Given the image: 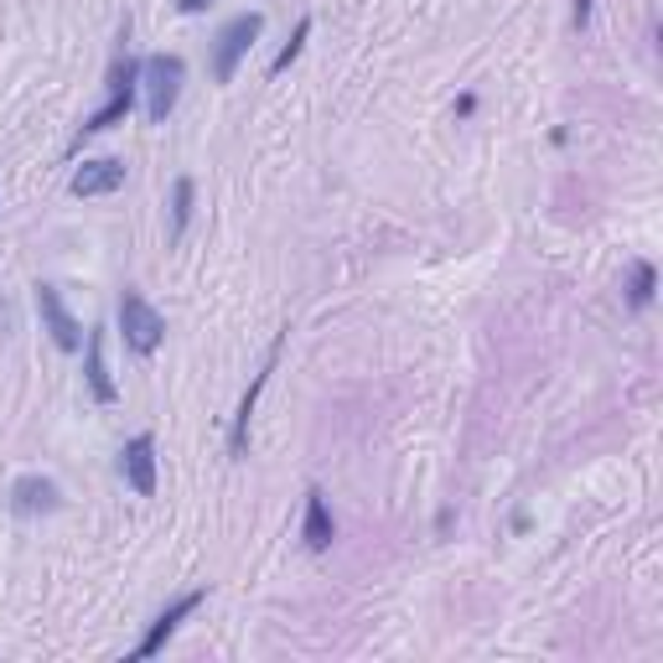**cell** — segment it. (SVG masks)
<instances>
[{
  "mask_svg": "<svg viewBox=\"0 0 663 663\" xmlns=\"http://www.w3.org/2000/svg\"><path fill=\"white\" fill-rule=\"evenodd\" d=\"M136 99H140V57L119 52L115 68H109V94H104L99 109H94V115L78 125V140H73V151H78L88 136H104V130L125 125V119H130V109H136Z\"/></svg>",
  "mask_w": 663,
  "mask_h": 663,
  "instance_id": "6da1fadb",
  "label": "cell"
},
{
  "mask_svg": "<svg viewBox=\"0 0 663 663\" xmlns=\"http://www.w3.org/2000/svg\"><path fill=\"white\" fill-rule=\"evenodd\" d=\"M119 477L136 498H156V436L140 430L130 441L119 446Z\"/></svg>",
  "mask_w": 663,
  "mask_h": 663,
  "instance_id": "52a82bcc",
  "label": "cell"
},
{
  "mask_svg": "<svg viewBox=\"0 0 663 663\" xmlns=\"http://www.w3.org/2000/svg\"><path fill=\"white\" fill-rule=\"evenodd\" d=\"M301 539H307L311 555L332 549L338 539V524H332V509H327V493L322 488H307V513H301Z\"/></svg>",
  "mask_w": 663,
  "mask_h": 663,
  "instance_id": "7c38bea8",
  "label": "cell"
},
{
  "mask_svg": "<svg viewBox=\"0 0 663 663\" xmlns=\"http://www.w3.org/2000/svg\"><path fill=\"white\" fill-rule=\"evenodd\" d=\"M63 509V488L42 472H26L11 482V513L17 518H47V513Z\"/></svg>",
  "mask_w": 663,
  "mask_h": 663,
  "instance_id": "ba28073f",
  "label": "cell"
},
{
  "mask_svg": "<svg viewBox=\"0 0 663 663\" xmlns=\"http://www.w3.org/2000/svg\"><path fill=\"white\" fill-rule=\"evenodd\" d=\"M192 207H197V182H192V177H177V182H171V238L188 234Z\"/></svg>",
  "mask_w": 663,
  "mask_h": 663,
  "instance_id": "5bb4252c",
  "label": "cell"
},
{
  "mask_svg": "<svg viewBox=\"0 0 663 663\" xmlns=\"http://www.w3.org/2000/svg\"><path fill=\"white\" fill-rule=\"evenodd\" d=\"M275 357H280V338L270 342V353H265V368L255 374V384H249V394L238 399V415H234V426H228V457H249V426H255V405H259V394H265V384H270L275 374Z\"/></svg>",
  "mask_w": 663,
  "mask_h": 663,
  "instance_id": "9c48e42d",
  "label": "cell"
},
{
  "mask_svg": "<svg viewBox=\"0 0 663 663\" xmlns=\"http://www.w3.org/2000/svg\"><path fill=\"white\" fill-rule=\"evenodd\" d=\"M115 317H119V332H125V347L136 357H151V353H161V342H167V317L140 296V290H119V307H115Z\"/></svg>",
  "mask_w": 663,
  "mask_h": 663,
  "instance_id": "277c9868",
  "label": "cell"
},
{
  "mask_svg": "<svg viewBox=\"0 0 663 663\" xmlns=\"http://www.w3.org/2000/svg\"><path fill=\"white\" fill-rule=\"evenodd\" d=\"M203 601H207V591H182V596H177V601H171L167 612H161V617H156V622H151V628H146V638H140V643L130 648V663H146V659H156V653H161V648L171 643V632L182 628V622H188V617L197 612Z\"/></svg>",
  "mask_w": 663,
  "mask_h": 663,
  "instance_id": "8992f818",
  "label": "cell"
},
{
  "mask_svg": "<svg viewBox=\"0 0 663 663\" xmlns=\"http://www.w3.org/2000/svg\"><path fill=\"white\" fill-rule=\"evenodd\" d=\"M182 78H188V63L177 52H151L140 57V94H146V115L151 125H167V115L182 99Z\"/></svg>",
  "mask_w": 663,
  "mask_h": 663,
  "instance_id": "7a4b0ae2",
  "label": "cell"
},
{
  "mask_svg": "<svg viewBox=\"0 0 663 663\" xmlns=\"http://www.w3.org/2000/svg\"><path fill=\"white\" fill-rule=\"evenodd\" d=\"M73 197H109V192L125 188V161L115 156H99V161H84V167L73 171Z\"/></svg>",
  "mask_w": 663,
  "mask_h": 663,
  "instance_id": "8fae6325",
  "label": "cell"
},
{
  "mask_svg": "<svg viewBox=\"0 0 663 663\" xmlns=\"http://www.w3.org/2000/svg\"><path fill=\"white\" fill-rule=\"evenodd\" d=\"M203 6H207V0H177V11H182V17H197Z\"/></svg>",
  "mask_w": 663,
  "mask_h": 663,
  "instance_id": "e0dca14e",
  "label": "cell"
},
{
  "mask_svg": "<svg viewBox=\"0 0 663 663\" xmlns=\"http://www.w3.org/2000/svg\"><path fill=\"white\" fill-rule=\"evenodd\" d=\"M570 26H576V32H586V26H591V0H576V11H570Z\"/></svg>",
  "mask_w": 663,
  "mask_h": 663,
  "instance_id": "2e32d148",
  "label": "cell"
},
{
  "mask_svg": "<svg viewBox=\"0 0 663 663\" xmlns=\"http://www.w3.org/2000/svg\"><path fill=\"white\" fill-rule=\"evenodd\" d=\"M307 36H311V17H301L296 21V32H290V42L280 52H275V63H270V73L275 78H280V73L290 68V63H296V57H301V47H307Z\"/></svg>",
  "mask_w": 663,
  "mask_h": 663,
  "instance_id": "9a60e30c",
  "label": "cell"
},
{
  "mask_svg": "<svg viewBox=\"0 0 663 663\" xmlns=\"http://www.w3.org/2000/svg\"><path fill=\"white\" fill-rule=\"evenodd\" d=\"M32 301H36V317H42V332H47V338L57 342L63 353H78V347H84V327H78V317L68 311L63 290L47 286V280H36Z\"/></svg>",
  "mask_w": 663,
  "mask_h": 663,
  "instance_id": "5b68a950",
  "label": "cell"
},
{
  "mask_svg": "<svg viewBox=\"0 0 663 663\" xmlns=\"http://www.w3.org/2000/svg\"><path fill=\"white\" fill-rule=\"evenodd\" d=\"M653 296H659V270H653L648 259H632V270H628V307L632 311H648V307H653Z\"/></svg>",
  "mask_w": 663,
  "mask_h": 663,
  "instance_id": "4fadbf2b",
  "label": "cell"
},
{
  "mask_svg": "<svg viewBox=\"0 0 663 663\" xmlns=\"http://www.w3.org/2000/svg\"><path fill=\"white\" fill-rule=\"evenodd\" d=\"M84 384L94 394V405H115L119 389H115V374L104 363V327H88L84 332Z\"/></svg>",
  "mask_w": 663,
  "mask_h": 663,
  "instance_id": "30bf717a",
  "label": "cell"
},
{
  "mask_svg": "<svg viewBox=\"0 0 663 663\" xmlns=\"http://www.w3.org/2000/svg\"><path fill=\"white\" fill-rule=\"evenodd\" d=\"M259 32H265V17H259V11H238V17L223 21L218 36H213V57H207L213 84H234L238 63L249 57V47L259 42Z\"/></svg>",
  "mask_w": 663,
  "mask_h": 663,
  "instance_id": "3957f363",
  "label": "cell"
}]
</instances>
